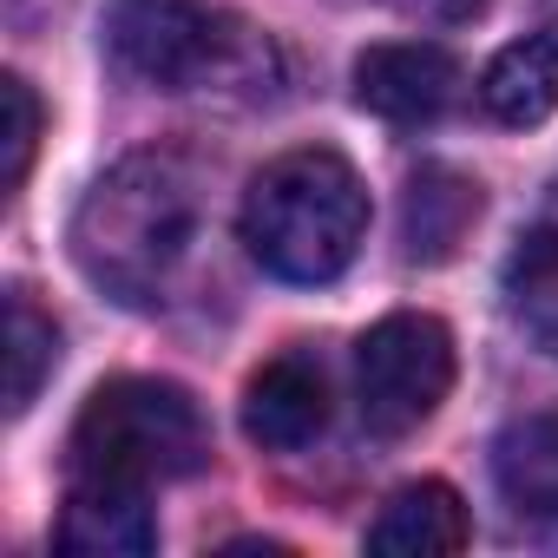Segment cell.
I'll list each match as a JSON object with an SVG mask.
<instances>
[{
  "label": "cell",
  "instance_id": "obj_11",
  "mask_svg": "<svg viewBox=\"0 0 558 558\" xmlns=\"http://www.w3.org/2000/svg\"><path fill=\"white\" fill-rule=\"evenodd\" d=\"M480 106L493 125H545L558 112V40L551 34H525L512 47L493 53V66L480 73Z\"/></svg>",
  "mask_w": 558,
  "mask_h": 558
},
{
  "label": "cell",
  "instance_id": "obj_16",
  "mask_svg": "<svg viewBox=\"0 0 558 558\" xmlns=\"http://www.w3.org/2000/svg\"><path fill=\"white\" fill-rule=\"evenodd\" d=\"M395 8L427 14V21H473V14H486V8H493V0H395Z\"/></svg>",
  "mask_w": 558,
  "mask_h": 558
},
{
  "label": "cell",
  "instance_id": "obj_12",
  "mask_svg": "<svg viewBox=\"0 0 558 558\" xmlns=\"http://www.w3.org/2000/svg\"><path fill=\"white\" fill-rule=\"evenodd\" d=\"M493 486L519 519H558V414H519L499 427Z\"/></svg>",
  "mask_w": 558,
  "mask_h": 558
},
{
  "label": "cell",
  "instance_id": "obj_7",
  "mask_svg": "<svg viewBox=\"0 0 558 558\" xmlns=\"http://www.w3.org/2000/svg\"><path fill=\"white\" fill-rule=\"evenodd\" d=\"M329 427V375L316 355L290 349L250 375L243 388V434L269 453H296Z\"/></svg>",
  "mask_w": 558,
  "mask_h": 558
},
{
  "label": "cell",
  "instance_id": "obj_17",
  "mask_svg": "<svg viewBox=\"0 0 558 558\" xmlns=\"http://www.w3.org/2000/svg\"><path fill=\"white\" fill-rule=\"evenodd\" d=\"M532 329H538V342L558 355V310H538V323H532Z\"/></svg>",
  "mask_w": 558,
  "mask_h": 558
},
{
  "label": "cell",
  "instance_id": "obj_2",
  "mask_svg": "<svg viewBox=\"0 0 558 558\" xmlns=\"http://www.w3.org/2000/svg\"><path fill=\"white\" fill-rule=\"evenodd\" d=\"M236 236L283 283H336L368 236V191L355 165L329 145L283 151L250 178Z\"/></svg>",
  "mask_w": 558,
  "mask_h": 558
},
{
  "label": "cell",
  "instance_id": "obj_4",
  "mask_svg": "<svg viewBox=\"0 0 558 558\" xmlns=\"http://www.w3.org/2000/svg\"><path fill=\"white\" fill-rule=\"evenodd\" d=\"M106 47L132 80H145L158 93H197V86L223 80L243 53H256L204 0H112Z\"/></svg>",
  "mask_w": 558,
  "mask_h": 558
},
{
  "label": "cell",
  "instance_id": "obj_9",
  "mask_svg": "<svg viewBox=\"0 0 558 558\" xmlns=\"http://www.w3.org/2000/svg\"><path fill=\"white\" fill-rule=\"evenodd\" d=\"M466 545V506L447 480H408L381 499L368 525L375 558H453Z\"/></svg>",
  "mask_w": 558,
  "mask_h": 558
},
{
  "label": "cell",
  "instance_id": "obj_15",
  "mask_svg": "<svg viewBox=\"0 0 558 558\" xmlns=\"http://www.w3.org/2000/svg\"><path fill=\"white\" fill-rule=\"evenodd\" d=\"M551 276H558V230H551V223H538V230H525V236H519V250H512V263H506V283H512V290H525V296H538Z\"/></svg>",
  "mask_w": 558,
  "mask_h": 558
},
{
  "label": "cell",
  "instance_id": "obj_3",
  "mask_svg": "<svg viewBox=\"0 0 558 558\" xmlns=\"http://www.w3.org/2000/svg\"><path fill=\"white\" fill-rule=\"evenodd\" d=\"M204 460H210L204 408L178 381H158V375H119L93 388L66 440L73 480L165 486V480H191Z\"/></svg>",
  "mask_w": 558,
  "mask_h": 558
},
{
  "label": "cell",
  "instance_id": "obj_13",
  "mask_svg": "<svg viewBox=\"0 0 558 558\" xmlns=\"http://www.w3.org/2000/svg\"><path fill=\"white\" fill-rule=\"evenodd\" d=\"M53 362H60V329H53V316H47L27 290H8V414H14V421L40 401V381L53 375Z\"/></svg>",
  "mask_w": 558,
  "mask_h": 558
},
{
  "label": "cell",
  "instance_id": "obj_10",
  "mask_svg": "<svg viewBox=\"0 0 558 558\" xmlns=\"http://www.w3.org/2000/svg\"><path fill=\"white\" fill-rule=\"evenodd\" d=\"M480 184L453 165H421L401 191V256L408 263H447L466 230L480 223Z\"/></svg>",
  "mask_w": 558,
  "mask_h": 558
},
{
  "label": "cell",
  "instance_id": "obj_1",
  "mask_svg": "<svg viewBox=\"0 0 558 558\" xmlns=\"http://www.w3.org/2000/svg\"><path fill=\"white\" fill-rule=\"evenodd\" d=\"M191 230H197L191 171L165 151H132L80 197L66 243L93 290L145 310L171 283V269L184 263Z\"/></svg>",
  "mask_w": 558,
  "mask_h": 558
},
{
  "label": "cell",
  "instance_id": "obj_5",
  "mask_svg": "<svg viewBox=\"0 0 558 558\" xmlns=\"http://www.w3.org/2000/svg\"><path fill=\"white\" fill-rule=\"evenodd\" d=\"M453 388V336L434 316H381L355 342V408L381 440L414 434Z\"/></svg>",
  "mask_w": 558,
  "mask_h": 558
},
{
  "label": "cell",
  "instance_id": "obj_8",
  "mask_svg": "<svg viewBox=\"0 0 558 558\" xmlns=\"http://www.w3.org/2000/svg\"><path fill=\"white\" fill-rule=\"evenodd\" d=\"M53 538H60V551H80V558H145V551L158 545L151 486H125V480H73Z\"/></svg>",
  "mask_w": 558,
  "mask_h": 558
},
{
  "label": "cell",
  "instance_id": "obj_6",
  "mask_svg": "<svg viewBox=\"0 0 558 558\" xmlns=\"http://www.w3.org/2000/svg\"><path fill=\"white\" fill-rule=\"evenodd\" d=\"M460 99V60L434 40H388L355 60V106L388 125H434Z\"/></svg>",
  "mask_w": 558,
  "mask_h": 558
},
{
  "label": "cell",
  "instance_id": "obj_14",
  "mask_svg": "<svg viewBox=\"0 0 558 558\" xmlns=\"http://www.w3.org/2000/svg\"><path fill=\"white\" fill-rule=\"evenodd\" d=\"M0 119H8L0 125V191H21L40 145V99L21 73H0Z\"/></svg>",
  "mask_w": 558,
  "mask_h": 558
}]
</instances>
